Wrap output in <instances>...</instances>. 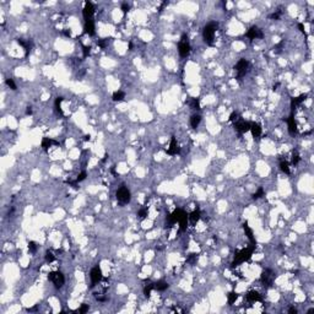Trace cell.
<instances>
[{
	"instance_id": "cell-1",
	"label": "cell",
	"mask_w": 314,
	"mask_h": 314,
	"mask_svg": "<svg viewBox=\"0 0 314 314\" xmlns=\"http://www.w3.org/2000/svg\"><path fill=\"white\" fill-rule=\"evenodd\" d=\"M188 215H187V212L184 210H182V209H177L174 210L173 212H172L171 215L167 216L166 218V227H172L173 225L176 224H179V231L180 232H184L187 229V226H188Z\"/></svg>"
},
{
	"instance_id": "cell-2",
	"label": "cell",
	"mask_w": 314,
	"mask_h": 314,
	"mask_svg": "<svg viewBox=\"0 0 314 314\" xmlns=\"http://www.w3.org/2000/svg\"><path fill=\"white\" fill-rule=\"evenodd\" d=\"M253 250H254V246H250L248 248H244V249L237 251L235 254V260H233V263H232V268L238 266L239 264H242V263L249 260L250 257H251Z\"/></svg>"
},
{
	"instance_id": "cell-3",
	"label": "cell",
	"mask_w": 314,
	"mask_h": 314,
	"mask_svg": "<svg viewBox=\"0 0 314 314\" xmlns=\"http://www.w3.org/2000/svg\"><path fill=\"white\" fill-rule=\"evenodd\" d=\"M217 28V24L215 22H210L209 25H206L202 29V37H204L205 43L209 46L214 44V39H215V32Z\"/></svg>"
},
{
	"instance_id": "cell-4",
	"label": "cell",
	"mask_w": 314,
	"mask_h": 314,
	"mask_svg": "<svg viewBox=\"0 0 314 314\" xmlns=\"http://www.w3.org/2000/svg\"><path fill=\"white\" fill-rule=\"evenodd\" d=\"M131 199V194H130V190L125 187V185H121L118 190H117V200L120 205H125L130 201Z\"/></svg>"
},
{
	"instance_id": "cell-5",
	"label": "cell",
	"mask_w": 314,
	"mask_h": 314,
	"mask_svg": "<svg viewBox=\"0 0 314 314\" xmlns=\"http://www.w3.org/2000/svg\"><path fill=\"white\" fill-rule=\"evenodd\" d=\"M275 277H276L275 272L271 269H265L260 275V281H261L263 285H264V287H271V285L274 283Z\"/></svg>"
},
{
	"instance_id": "cell-6",
	"label": "cell",
	"mask_w": 314,
	"mask_h": 314,
	"mask_svg": "<svg viewBox=\"0 0 314 314\" xmlns=\"http://www.w3.org/2000/svg\"><path fill=\"white\" fill-rule=\"evenodd\" d=\"M178 52H179L182 58L188 57L189 53H190V46H189V42H188V36L185 33L182 35V39L179 40V43H178Z\"/></svg>"
},
{
	"instance_id": "cell-7",
	"label": "cell",
	"mask_w": 314,
	"mask_h": 314,
	"mask_svg": "<svg viewBox=\"0 0 314 314\" xmlns=\"http://www.w3.org/2000/svg\"><path fill=\"white\" fill-rule=\"evenodd\" d=\"M48 279L54 283V286H55L57 288L63 287L64 282H65V277H64V275H63L60 271H52V272H49Z\"/></svg>"
},
{
	"instance_id": "cell-8",
	"label": "cell",
	"mask_w": 314,
	"mask_h": 314,
	"mask_svg": "<svg viewBox=\"0 0 314 314\" xmlns=\"http://www.w3.org/2000/svg\"><path fill=\"white\" fill-rule=\"evenodd\" d=\"M248 66H249V63H248V60L246 59H240L239 62L235 65V70L237 71V80H242V77L244 76L248 71Z\"/></svg>"
},
{
	"instance_id": "cell-9",
	"label": "cell",
	"mask_w": 314,
	"mask_h": 314,
	"mask_svg": "<svg viewBox=\"0 0 314 314\" xmlns=\"http://www.w3.org/2000/svg\"><path fill=\"white\" fill-rule=\"evenodd\" d=\"M235 129L238 131V133L244 134V133H247V131L250 130V123H249V121L243 120L242 118H239L237 121H235Z\"/></svg>"
},
{
	"instance_id": "cell-10",
	"label": "cell",
	"mask_w": 314,
	"mask_h": 314,
	"mask_svg": "<svg viewBox=\"0 0 314 314\" xmlns=\"http://www.w3.org/2000/svg\"><path fill=\"white\" fill-rule=\"evenodd\" d=\"M82 15H84L85 21H88V20H92V18H93V15H95V7H93L92 3H90V1H86V3H85L84 10H82Z\"/></svg>"
},
{
	"instance_id": "cell-11",
	"label": "cell",
	"mask_w": 314,
	"mask_h": 314,
	"mask_svg": "<svg viewBox=\"0 0 314 314\" xmlns=\"http://www.w3.org/2000/svg\"><path fill=\"white\" fill-rule=\"evenodd\" d=\"M90 279H91V282H92L91 286H95L96 283H98L101 280H102V270L99 269V266H95L92 270H91Z\"/></svg>"
},
{
	"instance_id": "cell-12",
	"label": "cell",
	"mask_w": 314,
	"mask_h": 314,
	"mask_svg": "<svg viewBox=\"0 0 314 314\" xmlns=\"http://www.w3.org/2000/svg\"><path fill=\"white\" fill-rule=\"evenodd\" d=\"M166 151H167V154H168V155H171V156L178 155V154L180 152V147H179V145H178V143H177V140H176V138H174V136H172V139H171V144H169V147H168Z\"/></svg>"
},
{
	"instance_id": "cell-13",
	"label": "cell",
	"mask_w": 314,
	"mask_h": 314,
	"mask_svg": "<svg viewBox=\"0 0 314 314\" xmlns=\"http://www.w3.org/2000/svg\"><path fill=\"white\" fill-rule=\"evenodd\" d=\"M249 39H255V38H263V32L258 26H253L249 28V31L246 35Z\"/></svg>"
},
{
	"instance_id": "cell-14",
	"label": "cell",
	"mask_w": 314,
	"mask_h": 314,
	"mask_svg": "<svg viewBox=\"0 0 314 314\" xmlns=\"http://www.w3.org/2000/svg\"><path fill=\"white\" fill-rule=\"evenodd\" d=\"M307 93H302V95H299L298 97H293L292 99H291V113L293 112V110H295L302 102H304L306 101V98H307Z\"/></svg>"
},
{
	"instance_id": "cell-15",
	"label": "cell",
	"mask_w": 314,
	"mask_h": 314,
	"mask_svg": "<svg viewBox=\"0 0 314 314\" xmlns=\"http://www.w3.org/2000/svg\"><path fill=\"white\" fill-rule=\"evenodd\" d=\"M286 121H287V126H288L290 134H291V135L297 134V123H296L295 118H293V113H291V115L286 119Z\"/></svg>"
},
{
	"instance_id": "cell-16",
	"label": "cell",
	"mask_w": 314,
	"mask_h": 314,
	"mask_svg": "<svg viewBox=\"0 0 314 314\" xmlns=\"http://www.w3.org/2000/svg\"><path fill=\"white\" fill-rule=\"evenodd\" d=\"M250 131H251V135L254 139H260L261 134H263V129H261V125L259 123H250Z\"/></svg>"
},
{
	"instance_id": "cell-17",
	"label": "cell",
	"mask_w": 314,
	"mask_h": 314,
	"mask_svg": "<svg viewBox=\"0 0 314 314\" xmlns=\"http://www.w3.org/2000/svg\"><path fill=\"white\" fill-rule=\"evenodd\" d=\"M84 32L90 35V36H93L96 33L95 31V20H88V21H85V26H84Z\"/></svg>"
},
{
	"instance_id": "cell-18",
	"label": "cell",
	"mask_w": 314,
	"mask_h": 314,
	"mask_svg": "<svg viewBox=\"0 0 314 314\" xmlns=\"http://www.w3.org/2000/svg\"><path fill=\"white\" fill-rule=\"evenodd\" d=\"M243 229H244V233H246V236L248 237V239L250 240V243H251V246H254L255 247V238H254V236H253V231H251V228L249 227V225H248V222H244V224H243Z\"/></svg>"
},
{
	"instance_id": "cell-19",
	"label": "cell",
	"mask_w": 314,
	"mask_h": 314,
	"mask_svg": "<svg viewBox=\"0 0 314 314\" xmlns=\"http://www.w3.org/2000/svg\"><path fill=\"white\" fill-rule=\"evenodd\" d=\"M42 149L44 150V151H48V149L49 147H52L53 145L54 146H58L59 145V143L58 141H55V140H53V139H49V138H43V140H42Z\"/></svg>"
},
{
	"instance_id": "cell-20",
	"label": "cell",
	"mask_w": 314,
	"mask_h": 314,
	"mask_svg": "<svg viewBox=\"0 0 314 314\" xmlns=\"http://www.w3.org/2000/svg\"><path fill=\"white\" fill-rule=\"evenodd\" d=\"M247 299L249 301V302H260L263 298H261V295L259 292H257V291H249L248 293H247Z\"/></svg>"
},
{
	"instance_id": "cell-21",
	"label": "cell",
	"mask_w": 314,
	"mask_h": 314,
	"mask_svg": "<svg viewBox=\"0 0 314 314\" xmlns=\"http://www.w3.org/2000/svg\"><path fill=\"white\" fill-rule=\"evenodd\" d=\"M17 43L21 46V47H24V49H25V55L27 57L28 55V53H29V50H31V48H32V42L31 40H27V42H25L24 39H21V38H18L17 39Z\"/></svg>"
},
{
	"instance_id": "cell-22",
	"label": "cell",
	"mask_w": 314,
	"mask_h": 314,
	"mask_svg": "<svg viewBox=\"0 0 314 314\" xmlns=\"http://www.w3.org/2000/svg\"><path fill=\"white\" fill-rule=\"evenodd\" d=\"M200 216H201V212H200V210H199V209L194 210L193 212H190V214L188 215V217H189V221H190L193 225H195L196 222L200 220Z\"/></svg>"
},
{
	"instance_id": "cell-23",
	"label": "cell",
	"mask_w": 314,
	"mask_h": 314,
	"mask_svg": "<svg viewBox=\"0 0 314 314\" xmlns=\"http://www.w3.org/2000/svg\"><path fill=\"white\" fill-rule=\"evenodd\" d=\"M200 121H201V117L199 115V114H193L190 117V126L193 128V129H196L198 126H199V124H200Z\"/></svg>"
},
{
	"instance_id": "cell-24",
	"label": "cell",
	"mask_w": 314,
	"mask_h": 314,
	"mask_svg": "<svg viewBox=\"0 0 314 314\" xmlns=\"http://www.w3.org/2000/svg\"><path fill=\"white\" fill-rule=\"evenodd\" d=\"M63 97H57L55 98V102H54V107H55V110H57V113L59 115H64V112H63V109H62V102H63Z\"/></svg>"
},
{
	"instance_id": "cell-25",
	"label": "cell",
	"mask_w": 314,
	"mask_h": 314,
	"mask_svg": "<svg viewBox=\"0 0 314 314\" xmlns=\"http://www.w3.org/2000/svg\"><path fill=\"white\" fill-rule=\"evenodd\" d=\"M168 286L169 285H168L166 281L161 280V281H157V282L154 283V290H156V291H165V290L168 288Z\"/></svg>"
},
{
	"instance_id": "cell-26",
	"label": "cell",
	"mask_w": 314,
	"mask_h": 314,
	"mask_svg": "<svg viewBox=\"0 0 314 314\" xmlns=\"http://www.w3.org/2000/svg\"><path fill=\"white\" fill-rule=\"evenodd\" d=\"M112 98H113L114 102H121V101H124V98H125V93L123 91H115L112 96Z\"/></svg>"
},
{
	"instance_id": "cell-27",
	"label": "cell",
	"mask_w": 314,
	"mask_h": 314,
	"mask_svg": "<svg viewBox=\"0 0 314 314\" xmlns=\"http://www.w3.org/2000/svg\"><path fill=\"white\" fill-rule=\"evenodd\" d=\"M280 169L283 172V173H286V174H290V167H288V162L285 160H281L280 161Z\"/></svg>"
},
{
	"instance_id": "cell-28",
	"label": "cell",
	"mask_w": 314,
	"mask_h": 314,
	"mask_svg": "<svg viewBox=\"0 0 314 314\" xmlns=\"http://www.w3.org/2000/svg\"><path fill=\"white\" fill-rule=\"evenodd\" d=\"M152 290H154V283H150V285H146L145 286V288H144V295H145L146 298H150Z\"/></svg>"
},
{
	"instance_id": "cell-29",
	"label": "cell",
	"mask_w": 314,
	"mask_h": 314,
	"mask_svg": "<svg viewBox=\"0 0 314 314\" xmlns=\"http://www.w3.org/2000/svg\"><path fill=\"white\" fill-rule=\"evenodd\" d=\"M237 298H238V293L237 292H229L228 293V303L229 304H233V303L237 301Z\"/></svg>"
},
{
	"instance_id": "cell-30",
	"label": "cell",
	"mask_w": 314,
	"mask_h": 314,
	"mask_svg": "<svg viewBox=\"0 0 314 314\" xmlns=\"http://www.w3.org/2000/svg\"><path fill=\"white\" fill-rule=\"evenodd\" d=\"M46 260H47V263H53V261H55V255L53 254L52 251H47L46 253Z\"/></svg>"
},
{
	"instance_id": "cell-31",
	"label": "cell",
	"mask_w": 314,
	"mask_h": 314,
	"mask_svg": "<svg viewBox=\"0 0 314 314\" xmlns=\"http://www.w3.org/2000/svg\"><path fill=\"white\" fill-rule=\"evenodd\" d=\"M263 195H264V189H263V188H259V189L255 191V193L253 194V199H254V200H257V199H260Z\"/></svg>"
},
{
	"instance_id": "cell-32",
	"label": "cell",
	"mask_w": 314,
	"mask_h": 314,
	"mask_svg": "<svg viewBox=\"0 0 314 314\" xmlns=\"http://www.w3.org/2000/svg\"><path fill=\"white\" fill-rule=\"evenodd\" d=\"M108 43H109V40H108V38H103V39H99V40H97V44L101 47V48H106L107 46H108Z\"/></svg>"
},
{
	"instance_id": "cell-33",
	"label": "cell",
	"mask_w": 314,
	"mask_h": 314,
	"mask_svg": "<svg viewBox=\"0 0 314 314\" xmlns=\"http://www.w3.org/2000/svg\"><path fill=\"white\" fill-rule=\"evenodd\" d=\"M299 160H301V157H299V155H298L297 151H296V152H293V155H292V165H293V166L298 165Z\"/></svg>"
},
{
	"instance_id": "cell-34",
	"label": "cell",
	"mask_w": 314,
	"mask_h": 314,
	"mask_svg": "<svg viewBox=\"0 0 314 314\" xmlns=\"http://www.w3.org/2000/svg\"><path fill=\"white\" fill-rule=\"evenodd\" d=\"M5 82H6V85H7L10 88H11V90H14V91L17 88V86H16V84H15V81H14L13 79H6V81H5Z\"/></svg>"
},
{
	"instance_id": "cell-35",
	"label": "cell",
	"mask_w": 314,
	"mask_h": 314,
	"mask_svg": "<svg viewBox=\"0 0 314 314\" xmlns=\"http://www.w3.org/2000/svg\"><path fill=\"white\" fill-rule=\"evenodd\" d=\"M191 107H193V109H196V110L200 109V101H199V98H193V101H191Z\"/></svg>"
},
{
	"instance_id": "cell-36",
	"label": "cell",
	"mask_w": 314,
	"mask_h": 314,
	"mask_svg": "<svg viewBox=\"0 0 314 314\" xmlns=\"http://www.w3.org/2000/svg\"><path fill=\"white\" fill-rule=\"evenodd\" d=\"M28 250H29V253H32V254L37 251V244L35 242H29L28 243Z\"/></svg>"
},
{
	"instance_id": "cell-37",
	"label": "cell",
	"mask_w": 314,
	"mask_h": 314,
	"mask_svg": "<svg viewBox=\"0 0 314 314\" xmlns=\"http://www.w3.org/2000/svg\"><path fill=\"white\" fill-rule=\"evenodd\" d=\"M138 216H139L141 220H145L146 216H147V210H146V209H141V210H139Z\"/></svg>"
},
{
	"instance_id": "cell-38",
	"label": "cell",
	"mask_w": 314,
	"mask_h": 314,
	"mask_svg": "<svg viewBox=\"0 0 314 314\" xmlns=\"http://www.w3.org/2000/svg\"><path fill=\"white\" fill-rule=\"evenodd\" d=\"M86 176H87V173H86L85 171H82V172H81V173L77 176V178H76L75 180L77 182V183H80V182H82V180H85V179H86Z\"/></svg>"
},
{
	"instance_id": "cell-39",
	"label": "cell",
	"mask_w": 314,
	"mask_h": 314,
	"mask_svg": "<svg viewBox=\"0 0 314 314\" xmlns=\"http://www.w3.org/2000/svg\"><path fill=\"white\" fill-rule=\"evenodd\" d=\"M198 257H199V254H190L189 258H188V263H190V264H195L196 260H198Z\"/></svg>"
},
{
	"instance_id": "cell-40",
	"label": "cell",
	"mask_w": 314,
	"mask_h": 314,
	"mask_svg": "<svg viewBox=\"0 0 314 314\" xmlns=\"http://www.w3.org/2000/svg\"><path fill=\"white\" fill-rule=\"evenodd\" d=\"M82 53H84V58L88 57L91 53V47L90 46H82Z\"/></svg>"
},
{
	"instance_id": "cell-41",
	"label": "cell",
	"mask_w": 314,
	"mask_h": 314,
	"mask_svg": "<svg viewBox=\"0 0 314 314\" xmlns=\"http://www.w3.org/2000/svg\"><path fill=\"white\" fill-rule=\"evenodd\" d=\"M239 119V114L237 113V112H233V113H231V115H229V121H237Z\"/></svg>"
},
{
	"instance_id": "cell-42",
	"label": "cell",
	"mask_w": 314,
	"mask_h": 314,
	"mask_svg": "<svg viewBox=\"0 0 314 314\" xmlns=\"http://www.w3.org/2000/svg\"><path fill=\"white\" fill-rule=\"evenodd\" d=\"M281 14H282V11H281V10H279V11H276V13H274V14H271V15H270V18L279 20L280 16H281Z\"/></svg>"
},
{
	"instance_id": "cell-43",
	"label": "cell",
	"mask_w": 314,
	"mask_h": 314,
	"mask_svg": "<svg viewBox=\"0 0 314 314\" xmlns=\"http://www.w3.org/2000/svg\"><path fill=\"white\" fill-rule=\"evenodd\" d=\"M87 310H88V306H87V304H82V306H81V308L77 309L76 312L80 313V314H82V313H86Z\"/></svg>"
},
{
	"instance_id": "cell-44",
	"label": "cell",
	"mask_w": 314,
	"mask_h": 314,
	"mask_svg": "<svg viewBox=\"0 0 314 314\" xmlns=\"http://www.w3.org/2000/svg\"><path fill=\"white\" fill-rule=\"evenodd\" d=\"M121 10H123L124 14H126L129 10H130V5L128 3H123V4H121Z\"/></svg>"
},
{
	"instance_id": "cell-45",
	"label": "cell",
	"mask_w": 314,
	"mask_h": 314,
	"mask_svg": "<svg viewBox=\"0 0 314 314\" xmlns=\"http://www.w3.org/2000/svg\"><path fill=\"white\" fill-rule=\"evenodd\" d=\"M298 28H299V31L307 37V33H306V31H304V26H303V24H298Z\"/></svg>"
},
{
	"instance_id": "cell-46",
	"label": "cell",
	"mask_w": 314,
	"mask_h": 314,
	"mask_svg": "<svg viewBox=\"0 0 314 314\" xmlns=\"http://www.w3.org/2000/svg\"><path fill=\"white\" fill-rule=\"evenodd\" d=\"M167 5H168V1H163V3L161 4V6H160V9H158V11H162V10H163Z\"/></svg>"
},
{
	"instance_id": "cell-47",
	"label": "cell",
	"mask_w": 314,
	"mask_h": 314,
	"mask_svg": "<svg viewBox=\"0 0 314 314\" xmlns=\"http://www.w3.org/2000/svg\"><path fill=\"white\" fill-rule=\"evenodd\" d=\"M32 114V108L31 107H27L26 109V115H31Z\"/></svg>"
},
{
	"instance_id": "cell-48",
	"label": "cell",
	"mask_w": 314,
	"mask_h": 314,
	"mask_svg": "<svg viewBox=\"0 0 314 314\" xmlns=\"http://www.w3.org/2000/svg\"><path fill=\"white\" fill-rule=\"evenodd\" d=\"M288 313H292V314H297V309L296 308H293V307H291L290 309H288Z\"/></svg>"
},
{
	"instance_id": "cell-49",
	"label": "cell",
	"mask_w": 314,
	"mask_h": 314,
	"mask_svg": "<svg viewBox=\"0 0 314 314\" xmlns=\"http://www.w3.org/2000/svg\"><path fill=\"white\" fill-rule=\"evenodd\" d=\"M63 33H64L66 37H70V36H71V33H70L69 29H64V32H63Z\"/></svg>"
},
{
	"instance_id": "cell-50",
	"label": "cell",
	"mask_w": 314,
	"mask_h": 314,
	"mask_svg": "<svg viewBox=\"0 0 314 314\" xmlns=\"http://www.w3.org/2000/svg\"><path fill=\"white\" fill-rule=\"evenodd\" d=\"M90 139H91L90 135H86V136H85V141H90Z\"/></svg>"
},
{
	"instance_id": "cell-51",
	"label": "cell",
	"mask_w": 314,
	"mask_h": 314,
	"mask_svg": "<svg viewBox=\"0 0 314 314\" xmlns=\"http://www.w3.org/2000/svg\"><path fill=\"white\" fill-rule=\"evenodd\" d=\"M129 49H130V50H133V43H131V42L129 43Z\"/></svg>"
},
{
	"instance_id": "cell-52",
	"label": "cell",
	"mask_w": 314,
	"mask_h": 314,
	"mask_svg": "<svg viewBox=\"0 0 314 314\" xmlns=\"http://www.w3.org/2000/svg\"><path fill=\"white\" fill-rule=\"evenodd\" d=\"M277 87H279V84H276V85H274V87H272V90H274V91H275V90H277Z\"/></svg>"
},
{
	"instance_id": "cell-53",
	"label": "cell",
	"mask_w": 314,
	"mask_h": 314,
	"mask_svg": "<svg viewBox=\"0 0 314 314\" xmlns=\"http://www.w3.org/2000/svg\"><path fill=\"white\" fill-rule=\"evenodd\" d=\"M112 173H113V174H117V173H115V168H114V167H112Z\"/></svg>"
}]
</instances>
